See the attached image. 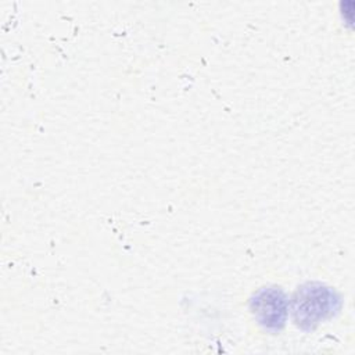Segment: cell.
<instances>
[{
    "mask_svg": "<svg viewBox=\"0 0 355 355\" xmlns=\"http://www.w3.org/2000/svg\"><path fill=\"white\" fill-rule=\"evenodd\" d=\"M343 306L340 294L320 282H306L301 284L288 301V311L294 324L312 331L320 323L334 318Z\"/></svg>",
    "mask_w": 355,
    "mask_h": 355,
    "instance_id": "cell-1",
    "label": "cell"
},
{
    "mask_svg": "<svg viewBox=\"0 0 355 355\" xmlns=\"http://www.w3.org/2000/svg\"><path fill=\"white\" fill-rule=\"evenodd\" d=\"M250 312L259 327L276 334L283 330L288 318V298L283 288L268 286L257 290L248 302Z\"/></svg>",
    "mask_w": 355,
    "mask_h": 355,
    "instance_id": "cell-2",
    "label": "cell"
}]
</instances>
